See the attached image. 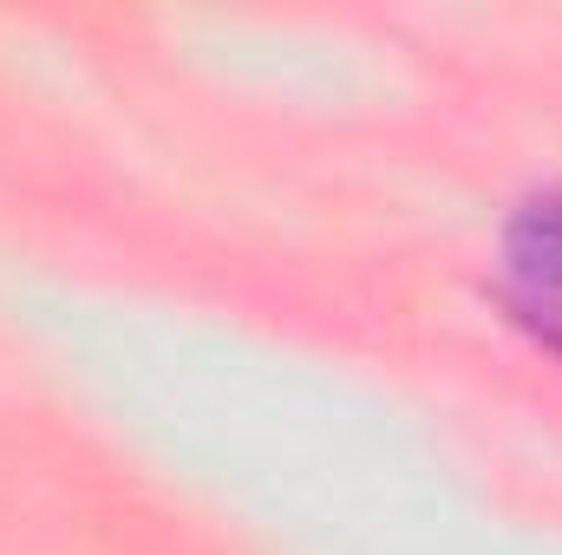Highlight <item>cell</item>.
<instances>
[{
	"instance_id": "cell-1",
	"label": "cell",
	"mask_w": 562,
	"mask_h": 555,
	"mask_svg": "<svg viewBox=\"0 0 562 555\" xmlns=\"http://www.w3.org/2000/svg\"><path fill=\"white\" fill-rule=\"evenodd\" d=\"M504 269L524 314H550L562 327V190L524 196L504 223Z\"/></svg>"
}]
</instances>
